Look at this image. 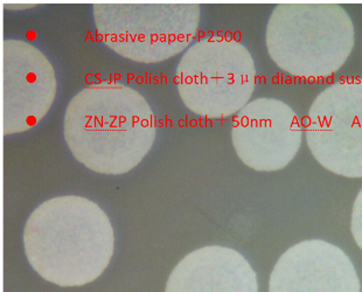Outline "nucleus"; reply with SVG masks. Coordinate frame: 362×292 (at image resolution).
Listing matches in <instances>:
<instances>
[{
    "label": "nucleus",
    "instance_id": "nucleus-1",
    "mask_svg": "<svg viewBox=\"0 0 362 292\" xmlns=\"http://www.w3.org/2000/svg\"><path fill=\"white\" fill-rule=\"evenodd\" d=\"M156 117L137 90L114 81L83 88L64 114V136L75 158L102 175L136 168L156 141Z\"/></svg>",
    "mask_w": 362,
    "mask_h": 292
},
{
    "label": "nucleus",
    "instance_id": "nucleus-2",
    "mask_svg": "<svg viewBox=\"0 0 362 292\" xmlns=\"http://www.w3.org/2000/svg\"><path fill=\"white\" fill-rule=\"evenodd\" d=\"M114 245V229L103 209L76 195L45 202L25 226L28 262L57 286H81L100 277L110 263Z\"/></svg>",
    "mask_w": 362,
    "mask_h": 292
},
{
    "label": "nucleus",
    "instance_id": "nucleus-3",
    "mask_svg": "<svg viewBox=\"0 0 362 292\" xmlns=\"http://www.w3.org/2000/svg\"><path fill=\"white\" fill-rule=\"evenodd\" d=\"M265 42L272 61L288 75L329 78L352 53L356 32L337 4H279L269 18Z\"/></svg>",
    "mask_w": 362,
    "mask_h": 292
},
{
    "label": "nucleus",
    "instance_id": "nucleus-4",
    "mask_svg": "<svg viewBox=\"0 0 362 292\" xmlns=\"http://www.w3.org/2000/svg\"><path fill=\"white\" fill-rule=\"evenodd\" d=\"M98 37L109 49L138 64H159L191 47L200 5L101 3L93 5Z\"/></svg>",
    "mask_w": 362,
    "mask_h": 292
},
{
    "label": "nucleus",
    "instance_id": "nucleus-5",
    "mask_svg": "<svg viewBox=\"0 0 362 292\" xmlns=\"http://www.w3.org/2000/svg\"><path fill=\"white\" fill-rule=\"evenodd\" d=\"M175 82L188 110L222 119L238 114L250 102L256 87L255 62L241 42L213 35L185 52Z\"/></svg>",
    "mask_w": 362,
    "mask_h": 292
},
{
    "label": "nucleus",
    "instance_id": "nucleus-6",
    "mask_svg": "<svg viewBox=\"0 0 362 292\" xmlns=\"http://www.w3.org/2000/svg\"><path fill=\"white\" fill-rule=\"evenodd\" d=\"M305 136L312 155L326 170L362 178V78L339 81L317 96Z\"/></svg>",
    "mask_w": 362,
    "mask_h": 292
},
{
    "label": "nucleus",
    "instance_id": "nucleus-7",
    "mask_svg": "<svg viewBox=\"0 0 362 292\" xmlns=\"http://www.w3.org/2000/svg\"><path fill=\"white\" fill-rule=\"evenodd\" d=\"M3 134H21L47 115L57 96L53 66L42 52L23 40H5L1 53Z\"/></svg>",
    "mask_w": 362,
    "mask_h": 292
},
{
    "label": "nucleus",
    "instance_id": "nucleus-8",
    "mask_svg": "<svg viewBox=\"0 0 362 292\" xmlns=\"http://www.w3.org/2000/svg\"><path fill=\"white\" fill-rule=\"evenodd\" d=\"M303 128L290 105L276 98H256L235 116L232 141L243 164L259 172L288 166L302 145Z\"/></svg>",
    "mask_w": 362,
    "mask_h": 292
},
{
    "label": "nucleus",
    "instance_id": "nucleus-9",
    "mask_svg": "<svg viewBox=\"0 0 362 292\" xmlns=\"http://www.w3.org/2000/svg\"><path fill=\"white\" fill-rule=\"evenodd\" d=\"M269 292H360L349 256L322 240H308L281 256L272 270Z\"/></svg>",
    "mask_w": 362,
    "mask_h": 292
},
{
    "label": "nucleus",
    "instance_id": "nucleus-10",
    "mask_svg": "<svg viewBox=\"0 0 362 292\" xmlns=\"http://www.w3.org/2000/svg\"><path fill=\"white\" fill-rule=\"evenodd\" d=\"M165 292H259L257 276L234 249L207 245L185 256Z\"/></svg>",
    "mask_w": 362,
    "mask_h": 292
},
{
    "label": "nucleus",
    "instance_id": "nucleus-11",
    "mask_svg": "<svg viewBox=\"0 0 362 292\" xmlns=\"http://www.w3.org/2000/svg\"><path fill=\"white\" fill-rule=\"evenodd\" d=\"M352 228L353 238L356 240V245H359L362 250V189L356 197L352 212Z\"/></svg>",
    "mask_w": 362,
    "mask_h": 292
}]
</instances>
